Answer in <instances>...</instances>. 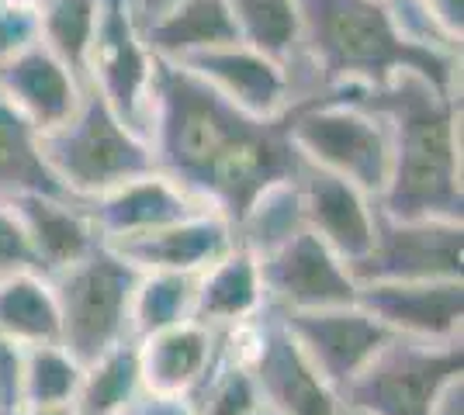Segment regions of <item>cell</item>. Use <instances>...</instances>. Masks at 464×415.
Wrapping results in <instances>:
<instances>
[{"mask_svg":"<svg viewBox=\"0 0 464 415\" xmlns=\"http://www.w3.org/2000/svg\"><path fill=\"white\" fill-rule=\"evenodd\" d=\"M156 66L160 60L146 49L136 0H97L87 87H94L118 118L142 138H150Z\"/></svg>","mask_w":464,"mask_h":415,"instance_id":"obj_8","label":"cell"},{"mask_svg":"<svg viewBox=\"0 0 464 415\" xmlns=\"http://www.w3.org/2000/svg\"><path fill=\"white\" fill-rule=\"evenodd\" d=\"M232 14L239 28V42L256 49L260 56L281 62L295 77L302 100L315 98V83L302 52V11L298 0H232Z\"/></svg>","mask_w":464,"mask_h":415,"instance_id":"obj_23","label":"cell"},{"mask_svg":"<svg viewBox=\"0 0 464 415\" xmlns=\"http://www.w3.org/2000/svg\"><path fill=\"white\" fill-rule=\"evenodd\" d=\"M291 149L302 163L350 180L378 201L392 170V136L385 118L357 90H326L285 115Z\"/></svg>","mask_w":464,"mask_h":415,"instance_id":"obj_4","label":"cell"},{"mask_svg":"<svg viewBox=\"0 0 464 415\" xmlns=\"http://www.w3.org/2000/svg\"><path fill=\"white\" fill-rule=\"evenodd\" d=\"M170 4H177V0H136V11H139V21L146 24L150 18H156L160 11H167Z\"/></svg>","mask_w":464,"mask_h":415,"instance_id":"obj_37","label":"cell"},{"mask_svg":"<svg viewBox=\"0 0 464 415\" xmlns=\"http://www.w3.org/2000/svg\"><path fill=\"white\" fill-rule=\"evenodd\" d=\"M302 229H305L302 201H298V187L291 177L267 187L264 194H256L250 208L232 225V236H236L239 250H246L260 259L274 253L277 246H285L291 236H298Z\"/></svg>","mask_w":464,"mask_h":415,"instance_id":"obj_27","label":"cell"},{"mask_svg":"<svg viewBox=\"0 0 464 415\" xmlns=\"http://www.w3.org/2000/svg\"><path fill=\"white\" fill-rule=\"evenodd\" d=\"M364 100L385 118L392 136V170L378 212L464 222L461 90H444L423 73L399 70Z\"/></svg>","mask_w":464,"mask_h":415,"instance_id":"obj_2","label":"cell"},{"mask_svg":"<svg viewBox=\"0 0 464 415\" xmlns=\"http://www.w3.org/2000/svg\"><path fill=\"white\" fill-rule=\"evenodd\" d=\"M194 308V277L139 274L132 295V339L153 336L177 322H188Z\"/></svg>","mask_w":464,"mask_h":415,"instance_id":"obj_30","label":"cell"},{"mask_svg":"<svg viewBox=\"0 0 464 415\" xmlns=\"http://www.w3.org/2000/svg\"><path fill=\"white\" fill-rule=\"evenodd\" d=\"M256 415H274V412H267V409H260V412H256Z\"/></svg>","mask_w":464,"mask_h":415,"instance_id":"obj_40","label":"cell"},{"mask_svg":"<svg viewBox=\"0 0 464 415\" xmlns=\"http://www.w3.org/2000/svg\"><path fill=\"white\" fill-rule=\"evenodd\" d=\"M267 308L277 316L323 312L357 301V280L343 259L329 250L319 236L302 229L285 246L256 259Z\"/></svg>","mask_w":464,"mask_h":415,"instance_id":"obj_10","label":"cell"},{"mask_svg":"<svg viewBox=\"0 0 464 415\" xmlns=\"http://www.w3.org/2000/svg\"><path fill=\"white\" fill-rule=\"evenodd\" d=\"M97 0H45L35 11V35L59 62L87 83V56L94 42Z\"/></svg>","mask_w":464,"mask_h":415,"instance_id":"obj_28","label":"cell"},{"mask_svg":"<svg viewBox=\"0 0 464 415\" xmlns=\"http://www.w3.org/2000/svg\"><path fill=\"white\" fill-rule=\"evenodd\" d=\"M136 350L146 395L188 398L212 367L218 354V333L188 318L153 336L136 339Z\"/></svg>","mask_w":464,"mask_h":415,"instance_id":"obj_20","label":"cell"},{"mask_svg":"<svg viewBox=\"0 0 464 415\" xmlns=\"http://www.w3.org/2000/svg\"><path fill=\"white\" fill-rule=\"evenodd\" d=\"M298 201H302V218L312 236H319L336 257L347 263L350 270L368 257L374 242V225H378V201L353 187L350 180H340L315 170L309 163L298 166L295 174Z\"/></svg>","mask_w":464,"mask_h":415,"instance_id":"obj_15","label":"cell"},{"mask_svg":"<svg viewBox=\"0 0 464 415\" xmlns=\"http://www.w3.org/2000/svg\"><path fill=\"white\" fill-rule=\"evenodd\" d=\"M7 204L14 208L21 229L28 236L39 274H63L66 267L91 257L97 246H104L87 204L80 201L56 198V194H21Z\"/></svg>","mask_w":464,"mask_h":415,"instance_id":"obj_18","label":"cell"},{"mask_svg":"<svg viewBox=\"0 0 464 415\" xmlns=\"http://www.w3.org/2000/svg\"><path fill=\"white\" fill-rule=\"evenodd\" d=\"M0 336L21 350L59 343V305L49 277L39 270L0 277Z\"/></svg>","mask_w":464,"mask_h":415,"instance_id":"obj_24","label":"cell"},{"mask_svg":"<svg viewBox=\"0 0 464 415\" xmlns=\"http://www.w3.org/2000/svg\"><path fill=\"white\" fill-rule=\"evenodd\" d=\"M298 11L302 52L319 94H368L399 70L423 73L444 90H458L461 83V60L402 39L385 0H298Z\"/></svg>","mask_w":464,"mask_h":415,"instance_id":"obj_3","label":"cell"},{"mask_svg":"<svg viewBox=\"0 0 464 415\" xmlns=\"http://www.w3.org/2000/svg\"><path fill=\"white\" fill-rule=\"evenodd\" d=\"M121 415H194L188 398H163V395H142Z\"/></svg>","mask_w":464,"mask_h":415,"instance_id":"obj_36","label":"cell"},{"mask_svg":"<svg viewBox=\"0 0 464 415\" xmlns=\"http://www.w3.org/2000/svg\"><path fill=\"white\" fill-rule=\"evenodd\" d=\"M21 194L70 198L42 159L39 132L0 100V201H14Z\"/></svg>","mask_w":464,"mask_h":415,"instance_id":"obj_26","label":"cell"},{"mask_svg":"<svg viewBox=\"0 0 464 415\" xmlns=\"http://www.w3.org/2000/svg\"><path fill=\"white\" fill-rule=\"evenodd\" d=\"M142 395H146V388H142V371H139V350L136 339H129V343L101 354L91 363H83L70 412L121 415L125 409H132Z\"/></svg>","mask_w":464,"mask_h":415,"instance_id":"obj_25","label":"cell"},{"mask_svg":"<svg viewBox=\"0 0 464 415\" xmlns=\"http://www.w3.org/2000/svg\"><path fill=\"white\" fill-rule=\"evenodd\" d=\"M188 70L191 77L208 83L218 98H226L232 108L260 121L285 118L295 104H302V94L295 87V77L281 62L260 56L256 49L236 42L212 52H198L191 60L174 62Z\"/></svg>","mask_w":464,"mask_h":415,"instance_id":"obj_13","label":"cell"},{"mask_svg":"<svg viewBox=\"0 0 464 415\" xmlns=\"http://www.w3.org/2000/svg\"><path fill=\"white\" fill-rule=\"evenodd\" d=\"M250 374L264 409L274 415H343V401L319 377L309 356L298 350L277 312L260 316V336L250 360Z\"/></svg>","mask_w":464,"mask_h":415,"instance_id":"obj_12","label":"cell"},{"mask_svg":"<svg viewBox=\"0 0 464 415\" xmlns=\"http://www.w3.org/2000/svg\"><path fill=\"white\" fill-rule=\"evenodd\" d=\"M464 377L461 343L388 339L340 401L361 415H433L437 401Z\"/></svg>","mask_w":464,"mask_h":415,"instance_id":"obj_7","label":"cell"},{"mask_svg":"<svg viewBox=\"0 0 464 415\" xmlns=\"http://www.w3.org/2000/svg\"><path fill=\"white\" fill-rule=\"evenodd\" d=\"M18 388H21V346L7 336H0V415L18 412Z\"/></svg>","mask_w":464,"mask_h":415,"instance_id":"obj_34","label":"cell"},{"mask_svg":"<svg viewBox=\"0 0 464 415\" xmlns=\"http://www.w3.org/2000/svg\"><path fill=\"white\" fill-rule=\"evenodd\" d=\"M83 363L73 360L59 343L21 350L18 409H70L77 395Z\"/></svg>","mask_w":464,"mask_h":415,"instance_id":"obj_29","label":"cell"},{"mask_svg":"<svg viewBox=\"0 0 464 415\" xmlns=\"http://www.w3.org/2000/svg\"><path fill=\"white\" fill-rule=\"evenodd\" d=\"M59 305V346L91 363L132 339V295L139 270L115 250L97 246L87 259L49 277Z\"/></svg>","mask_w":464,"mask_h":415,"instance_id":"obj_6","label":"cell"},{"mask_svg":"<svg viewBox=\"0 0 464 415\" xmlns=\"http://www.w3.org/2000/svg\"><path fill=\"white\" fill-rule=\"evenodd\" d=\"M87 212L94 218L101 242H125V239L156 232L163 225H174L180 218L198 215L205 208L188 198L174 180H167L163 174H150V177H139L104 198L91 201Z\"/></svg>","mask_w":464,"mask_h":415,"instance_id":"obj_19","label":"cell"},{"mask_svg":"<svg viewBox=\"0 0 464 415\" xmlns=\"http://www.w3.org/2000/svg\"><path fill=\"white\" fill-rule=\"evenodd\" d=\"M39 146L49 174L80 204L156 174L150 138L136 136L94 87H87L77 115L63 128L42 136Z\"/></svg>","mask_w":464,"mask_h":415,"instance_id":"obj_5","label":"cell"},{"mask_svg":"<svg viewBox=\"0 0 464 415\" xmlns=\"http://www.w3.org/2000/svg\"><path fill=\"white\" fill-rule=\"evenodd\" d=\"M423 11L433 18V24L450 35L454 42H461L464 35V0H420Z\"/></svg>","mask_w":464,"mask_h":415,"instance_id":"obj_35","label":"cell"},{"mask_svg":"<svg viewBox=\"0 0 464 415\" xmlns=\"http://www.w3.org/2000/svg\"><path fill=\"white\" fill-rule=\"evenodd\" d=\"M188 405L194 415H256L264 409L250 367L226 356L222 346L215 354L208 374L201 377V384L188 395Z\"/></svg>","mask_w":464,"mask_h":415,"instance_id":"obj_31","label":"cell"},{"mask_svg":"<svg viewBox=\"0 0 464 415\" xmlns=\"http://www.w3.org/2000/svg\"><path fill=\"white\" fill-rule=\"evenodd\" d=\"M357 305L392 339L461 343L464 280H382V284H357Z\"/></svg>","mask_w":464,"mask_h":415,"instance_id":"obj_11","label":"cell"},{"mask_svg":"<svg viewBox=\"0 0 464 415\" xmlns=\"http://www.w3.org/2000/svg\"><path fill=\"white\" fill-rule=\"evenodd\" d=\"M150 146L156 174L174 180L188 198L229 225L239 222L256 194L291 180L302 166L285 118L243 115L174 62L156 66Z\"/></svg>","mask_w":464,"mask_h":415,"instance_id":"obj_1","label":"cell"},{"mask_svg":"<svg viewBox=\"0 0 464 415\" xmlns=\"http://www.w3.org/2000/svg\"><path fill=\"white\" fill-rule=\"evenodd\" d=\"M21 270H35V257L14 208L0 201V277L21 274Z\"/></svg>","mask_w":464,"mask_h":415,"instance_id":"obj_32","label":"cell"},{"mask_svg":"<svg viewBox=\"0 0 464 415\" xmlns=\"http://www.w3.org/2000/svg\"><path fill=\"white\" fill-rule=\"evenodd\" d=\"M146 49L160 62H184L239 42L232 0H177L142 24Z\"/></svg>","mask_w":464,"mask_h":415,"instance_id":"obj_22","label":"cell"},{"mask_svg":"<svg viewBox=\"0 0 464 415\" xmlns=\"http://www.w3.org/2000/svg\"><path fill=\"white\" fill-rule=\"evenodd\" d=\"M32 42H39L35 14H21V11H11V7L0 4V62L18 56L21 49H28Z\"/></svg>","mask_w":464,"mask_h":415,"instance_id":"obj_33","label":"cell"},{"mask_svg":"<svg viewBox=\"0 0 464 415\" xmlns=\"http://www.w3.org/2000/svg\"><path fill=\"white\" fill-rule=\"evenodd\" d=\"M353 280H464V222L388 218L378 212L374 242L353 267Z\"/></svg>","mask_w":464,"mask_h":415,"instance_id":"obj_9","label":"cell"},{"mask_svg":"<svg viewBox=\"0 0 464 415\" xmlns=\"http://www.w3.org/2000/svg\"><path fill=\"white\" fill-rule=\"evenodd\" d=\"M83 94L87 83L39 42L0 62V100L11 104L39 132V138L73 118L83 104Z\"/></svg>","mask_w":464,"mask_h":415,"instance_id":"obj_16","label":"cell"},{"mask_svg":"<svg viewBox=\"0 0 464 415\" xmlns=\"http://www.w3.org/2000/svg\"><path fill=\"white\" fill-rule=\"evenodd\" d=\"M264 312H267V295L260 280V263L246 250L232 246L226 257H218L208 270L194 277L191 318L215 333L246 325Z\"/></svg>","mask_w":464,"mask_h":415,"instance_id":"obj_21","label":"cell"},{"mask_svg":"<svg viewBox=\"0 0 464 415\" xmlns=\"http://www.w3.org/2000/svg\"><path fill=\"white\" fill-rule=\"evenodd\" d=\"M115 250L129 267L139 274H184L198 277L208 270L215 259L226 257L236 236L232 225L215 212H198L191 218H180L174 225H163L146 236L125 239V242H104Z\"/></svg>","mask_w":464,"mask_h":415,"instance_id":"obj_17","label":"cell"},{"mask_svg":"<svg viewBox=\"0 0 464 415\" xmlns=\"http://www.w3.org/2000/svg\"><path fill=\"white\" fill-rule=\"evenodd\" d=\"M281 322L336 395H343V388L392 339L357 301L340 308H323V312L281 316Z\"/></svg>","mask_w":464,"mask_h":415,"instance_id":"obj_14","label":"cell"},{"mask_svg":"<svg viewBox=\"0 0 464 415\" xmlns=\"http://www.w3.org/2000/svg\"><path fill=\"white\" fill-rule=\"evenodd\" d=\"M4 7H11V11H21V14H35L45 0H0Z\"/></svg>","mask_w":464,"mask_h":415,"instance_id":"obj_38","label":"cell"},{"mask_svg":"<svg viewBox=\"0 0 464 415\" xmlns=\"http://www.w3.org/2000/svg\"><path fill=\"white\" fill-rule=\"evenodd\" d=\"M14 415H73L70 409H18Z\"/></svg>","mask_w":464,"mask_h":415,"instance_id":"obj_39","label":"cell"}]
</instances>
